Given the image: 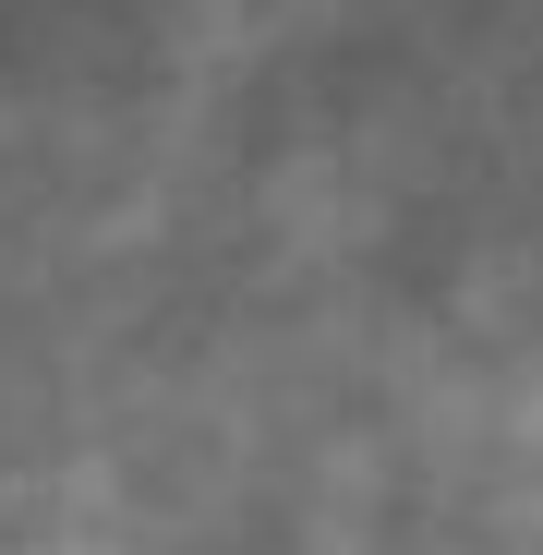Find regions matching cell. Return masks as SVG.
I'll return each instance as SVG.
<instances>
[{"instance_id": "cell-1", "label": "cell", "mask_w": 543, "mask_h": 555, "mask_svg": "<svg viewBox=\"0 0 543 555\" xmlns=\"http://www.w3.org/2000/svg\"><path fill=\"white\" fill-rule=\"evenodd\" d=\"M230 25H242V13H230ZM218 49H230V37H218ZM206 73H218V61H206ZM194 98H206V85H194ZM181 121H194V109H181ZM169 145H181V133H169ZM157 169H169V157H157ZM145 194H157V181H145ZM133 218H145V206H133ZM121 242H133V230H121ZM121 242H98V266H85V291H73V302H98V278L121 266Z\"/></svg>"}]
</instances>
